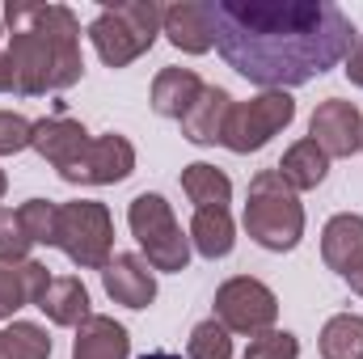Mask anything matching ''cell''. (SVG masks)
<instances>
[{"label": "cell", "mask_w": 363, "mask_h": 359, "mask_svg": "<svg viewBox=\"0 0 363 359\" xmlns=\"http://www.w3.org/2000/svg\"><path fill=\"white\" fill-rule=\"evenodd\" d=\"M190 241L211 263L224 258V254H233V216H228V207H203V211H194Z\"/></svg>", "instance_id": "ffe728a7"}, {"label": "cell", "mask_w": 363, "mask_h": 359, "mask_svg": "<svg viewBox=\"0 0 363 359\" xmlns=\"http://www.w3.org/2000/svg\"><path fill=\"white\" fill-rule=\"evenodd\" d=\"M127 351H131V338H127V330H123L114 317L89 313V317L77 326L72 359H127Z\"/></svg>", "instance_id": "e0dca14e"}, {"label": "cell", "mask_w": 363, "mask_h": 359, "mask_svg": "<svg viewBox=\"0 0 363 359\" xmlns=\"http://www.w3.org/2000/svg\"><path fill=\"white\" fill-rule=\"evenodd\" d=\"M38 309H43L55 326H81V321L89 317V292H85V283H81L77 275H60V279L47 283Z\"/></svg>", "instance_id": "ac0fdd59"}, {"label": "cell", "mask_w": 363, "mask_h": 359, "mask_svg": "<svg viewBox=\"0 0 363 359\" xmlns=\"http://www.w3.org/2000/svg\"><path fill=\"white\" fill-rule=\"evenodd\" d=\"M291 118H296V101L283 89H267L254 101H233L220 144L233 148V153H258V148L271 144V136H279Z\"/></svg>", "instance_id": "52a82bcc"}, {"label": "cell", "mask_w": 363, "mask_h": 359, "mask_svg": "<svg viewBox=\"0 0 363 359\" xmlns=\"http://www.w3.org/2000/svg\"><path fill=\"white\" fill-rule=\"evenodd\" d=\"M199 93H203V81H199L190 68H165V72H157V81H152V110L182 123V114L194 106Z\"/></svg>", "instance_id": "d6986e66"}, {"label": "cell", "mask_w": 363, "mask_h": 359, "mask_svg": "<svg viewBox=\"0 0 363 359\" xmlns=\"http://www.w3.org/2000/svg\"><path fill=\"white\" fill-rule=\"evenodd\" d=\"M17 216H21V224H26V233H30V241L38 245H55V216H60V203H47V199H30V203H21L17 207Z\"/></svg>", "instance_id": "484cf974"}, {"label": "cell", "mask_w": 363, "mask_h": 359, "mask_svg": "<svg viewBox=\"0 0 363 359\" xmlns=\"http://www.w3.org/2000/svg\"><path fill=\"white\" fill-rule=\"evenodd\" d=\"M347 77H351L355 85H363V43L351 51V55H347Z\"/></svg>", "instance_id": "f546056e"}, {"label": "cell", "mask_w": 363, "mask_h": 359, "mask_svg": "<svg viewBox=\"0 0 363 359\" xmlns=\"http://www.w3.org/2000/svg\"><path fill=\"white\" fill-rule=\"evenodd\" d=\"M245 228L262 250H296L304 237V207L296 190L279 178V170H262L250 182V203H245Z\"/></svg>", "instance_id": "277c9868"}, {"label": "cell", "mask_w": 363, "mask_h": 359, "mask_svg": "<svg viewBox=\"0 0 363 359\" xmlns=\"http://www.w3.org/2000/svg\"><path fill=\"white\" fill-rule=\"evenodd\" d=\"M140 359H182V355H174V351H148V355H140Z\"/></svg>", "instance_id": "d6a6232c"}, {"label": "cell", "mask_w": 363, "mask_h": 359, "mask_svg": "<svg viewBox=\"0 0 363 359\" xmlns=\"http://www.w3.org/2000/svg\"><path fill=\"white\" fill-rule=\"evenodd\" d=\"M342 279L351 283V292H359V296H363V263H359L355 270H351V275H342Z\"/></svg>", "instance_id": "1f68e13d"}, {"label": "cell", "mask_w": 363, "mask_h": 359, "mask_svg": "<svg viewBox=\"0 0 363 359\" xmlns=\"http://www.w3.org/2000/svg\"><path fill=\"white\" fill-rule=\"evenodd\" d=\"M51 355V334L34 321H13L0 330V359H47Z\"/></svg>", "instance_id": "cb8c5ba5"}, {"label": "cell", "mask_w": 363, "mask_h": 359, "mask_svg": "<svg viewBox=\"0 0 363 359\" xmlns=\"http://www.w3.org/2000/svg\"><path fill=\"white\" fill-rule=\"evenodd\" d=\"M190 359H233V338L216 317L190 330Z\"/></svg>", "instance_id": "d4e9b609"}, {"label": "cell", "mask_w": 363, "mask_h": 359, "mask_svg": "<svg viewBox=\"0 0 363 359\" xmlns=\"http://www.w3.org/2000/svg\"><path fill=\"white\" fill-rule=\"evenodd\" d=\"M30 144H34V123L21 118V114H13V110H0V157L21 153Z\"/></svg>", "instance_id": "f1b7e54d"}, {"label": "cell", "mask_w": 363, "mask_h": 359, "mask_svg": "<svg viewBox=\"0 0 363 359\" xmlns=\"http://www.w3.org/2000/svg\"><path fill=\"white\" fill-rule=\"evenodd\" d=\"M321 258L325 267L338 270V275H351V270L363 263V216H334L321 233Z\"/></svg>", "instance_id": "2e32d148"}, {"label": "cell", "mask_w": 363, "mask_h": 359, "mask_svg": "<svg viewBox=\"0 0 363 359\" xmlns=\"http://www.w3.org/2000/svg\"><path fill=\"white\" fill-rule=\"evenodd\" d=\"M325 170H330V157H325L313 140L291 144V148L283 153V161H279V178L287 182L291 190H313V186H321Z\"/></svg>", "instance_id": "44dd1931"}, {"label": "cell", "mask_w": 363, "mask_h": 359, "mask_svg": "<svg viewBox=\"0 0 363 359\" xmlns=\"http://www.w3.org/2000/svg\"><path fill=\"white\" fill-rule=\"evenodd\" d=\"M308 140L325 153V157H351L363 148V114L355 110V101L330 97L313 110L308 123Z\"/></svg>", "instance_id": "9c48e42d"}, {"label": "cell", "mask_w": 363, "mask_h": 359, "mask_svg": "<svg viewBox=\"0 0 363 359\" xmlns=\"http://www.w3.org/2000/svg\"><path fill=\"white\" fill-rule=\"evenodd\" d=\"M182 190L190 194L194 211H203V207H228V199H233L228 174L216 170V165H207V161H194V165L182 170Z\"/></svg>", "instance_id": "7402d4cb"}, {"label": "cell", "mask_w": 363, "mask_h": 359, "mask_svg": "<svg viewBox=\"0 0 363 359\" xmlns=\"http://www.w3.org/2000/svg\"><path fill=\"white\" fill-rule=\"evenodd\" d=\"M101 283H106L110 300H118V304H127V309H148V304L157 300V279H152L148 263L135 258V254L110 258L106 270H101Z\"/></svg>", "instance_id": "7c38bea8"}, {"label": "cell", "mask_w": 363, "mask_h": 359, "mask_svg": "<svg viewBox=\"0 0 363 359\" xmlns=\"http://www.w3.org/2000/svg\"><path fill=\"white\" fill-rule=\"evenodd\" d=\"M216 317H220V326L233 334H250V338H258V334H267L274 326V317H279V300H274V292L267 283H258V279H250V275H237V279H228L220 292H216Z\"/></svg>", "instance_id": "ba28073f"}, {"label": "cell", "mask_w": 363, "mask_h": 359, "mask_svg": "<svg viewBox=\"0 0 363 359\" xmlns=\"http://www.w3.org/2000/svg\"><path fill=\"white\" fill-rule=\"evenodd\" d=\"M233 97L216 85H203V93L194 97V106L182 114V136L190 144H220L224 140V123H228Z\"/></svg>", "instance_id": "5bb4252c"}, {"label": "cell", "mask_w": 363, "mask_h": 359, "mask_svg": "<svg viewBox=\"0 0 363 359\" xmlns=\"http://www.w3.org/2000/svg\"><path fill=\"white\" fill-rule=\"evenodd\" d=\"M211 43L233 72L262 89L308 85L351 55L355 30L325 0H207Z\"/></svg>", "instance_id": "6da1fadb"}, {"label": "cell", "mask_w": 363, "mask_h": 359, "mask_svg": "<svg viewBox=\"0 0 363 359\" xmlns=\"http://www.w3.org/2000/svg\"><path fill=\"white\" fill-rule=\"evenodd\" d=\"M127 224L140 241V250L148 254V267L157 270H186L190 263V237L182 233V224L174 220L169 203L161 194H135L127 207Z\"/></svg>", "instance_id": "8992f818"}, {"label": "cell", "mask_w": 363, "mask_h": 359, "mask_svg": "<svg viewBox=\"0 0 363 359\" xmlns=\"http://www.w3.org/2000/svg\"><path fill=\"white\" fill-rule=\"evenodd\" d=\"M300 355V343H296V334H287V330H267V334H258L254 343H250V351L245 359H296Z\"/></svg>", "instance_id": "83f0119b"}, {"label": "cell", "mask_w": 363, "mask_h": 359, "mask_svg": "<svg viewBox=\"0 0 363 359\" xmlns=\"http://www.w3.org/2000/svg\"><path fill=\"white\" fill-rule=\"evenodd\" d=\"M89 131L77 123V118H68V114H55V118H43V123H34V144L30 148H38L43 153V161H51L55 170H60V178L81 161V153L89 148Z\"/></svg>", "instance_id": "8fae6325"}, {"label": "cell", "mask_w": 363, "mask_h": 359, "mask_svg": "<svg viewBox=\"0 0 363 359\" xmlns=\"http://www.w3.org/2000/svg\"><path fill=\"white\" fill-rule=\"evenodd\" d=\"M165 26V9L157 0H123V4H106L89 26V38L101 55V64L110 68H127L131 60H140L157 34Z\"/></svg>", "instance_id": "3957f363"}, {"label": "cell", "mask_w": 363, "mask_h": 359, "mask_svg": "<svg viewBox=\"0 0 363 359\" xmlns=\"http://www.w3.org/2000/svg\"><path fill=\"white\" fill-rule=\"evenodd\" d=\"M51 275L43 263L26 258V263H0V321L13 317L21 304H38L47 292Z\"/></svg>", "instance_id": "9a60e30c"}, {"label": "cell", "mask_w": 363, "mask_h": 359, "mask_svg": "<svg viewBox=\"0 0 363 359\" xmlns=\"http://www.w3.org/2000/svg\"><path fill=\"white\" fill-rule=\"evenodd\" d=\"M161 30L169 34V43H174L178 51H186V55H203V51L216 47V43H211V4H207V0L169 4Z\"/></svg>", "instance_id": "4fadbf2b"}, {"label": "cell", "mask_w": 363, "mask_h": 359, "mask_svg": "<svg viewBox=\"0 0 363 359\" xmlns=\"http://www.w3.org/2000/svg\"><path fill=\"white\" fill-rule=\"evenodd\" d=\"M4 186H9V182H4V174H0V199H4Z\"/></svg>", "instance_id": "836d02e7"}, {"label": "cell", "mask_w": 363, "mask_h": 359, "mask_svg": "<svg viewBox=\"0 0 363 359\" xmlns=\"http://www.w3.org/2000/svg\"><path fill=\"white\" fill-rule=\"evenodd\" d=\"M30 233L21 224V216L13 207H0V263H26L30 254Z\"/></svg>", "instance_id": "4316f807"}, {"label": "cell", "mask_w": 363, "mask_h": 359, "mask_svg": "<svg viewBox=\"0 0 363 359\" xmlns=\"http://www.w3.org/2000/svg\"><path fill=\"white\" fill-rule=\"evenodd\" d=\"M4 38V34H0ZM0 93H13V85H9V60H4V47H0Z\"/></svg>", "instance_id": "4dcf8cb0"}, {"label": "cell", "mask_w": 363, "mask_h": 359, "mask_svg": "<svg viewBox=\"0 0 363 359\" xmlns=\"http://www.w3.org/2000/svg\"><path fill=\"white\" fill-rule=\"evenodd\" d=\"M9 21V85L21 97L68 89L81 81V26L64 4H4Z\"/></svg>", "instance_id": "7a4b0ae2"}, {"label": "cell", "mask_w": 363, "mask_h": 359, "mask_svg": "<svg viewBox=\"0 0 363 359\" xmlns=\"http://www.w3.org/2000/svg\"><path fill=\"white\" fill-rule=\"evenodd\" d=\"M55 245L85 270H106L110 263V245H114V220L106 211V203L77 199V203H60L55 216Z\"/></svg>", "instance_id": "5b68a950"}, {"label": "cell", "mask_w": 363, "mask_h": 359, "mask_svg": "<svg viewBox=\"0 0 363 359\" xmlns=\"http://www.w3.org/2000/svg\"><path fill=\"white\" fill-rule=\"evenodd\" d=\"M321 355L325 359H363V317L338 313L321 330Z\"/></svg>", "instance_id": "603a6c76"}, {"label": "cell", "mask_w": 363, "mask_h": 359, "mask_svg": "<svg viewBox=\"0 0 363 359\" xmlns=\"http://www.w3.org/2000/svg\"><path fill=\"white\" fill-rule=\"evenodd\" d=\"M135 170V148L123 136H101L89 140V148L81 153V161L64 174V182H85V186H110L123 182Z\"/></svg>", "instance_id": "30bf717a"}]
</instances>
